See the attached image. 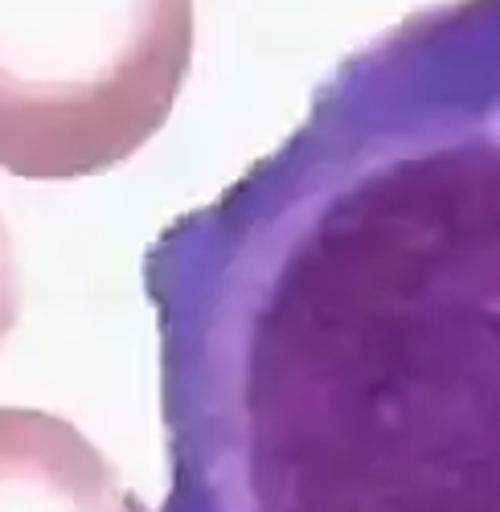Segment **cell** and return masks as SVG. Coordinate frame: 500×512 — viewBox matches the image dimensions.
<instances>
[{
	"mask_svg": "<svg viewBox=\"0 0 500 512\" xmlns=\"http://www.w3.org/2000/svg\"><path fill=\"white\" fill-rule=\"evenodd\" d=\"M144 291L160 512H500V0L353 50Z\"/></svg>",
	"mask_w": 500,
	"mask_h": 512,
	"instance_id": "cell-1",
	"label": "cell"
},
{
	"mask_svg": "<svg viewBox=\"0 0 500 512\" xmlns=\"http://www.w3.org/2000/svg\"><path fill=\"white\" fill-rule=\"evenodd\" d=\"M189 62L193 0H0V168L78 181L132 160Z\"/></svg>",
	"mask_w": 500,
	"mask_h": 512,
	"instance_id": "cell-2",
	"label": "cell"
},
{
	"mask_svg": "<svg viewBox=\"0 0 500 512\" xmlns=\"http://www.w3.org/2000/svg\"><path fill=\"white\" fill-rule=\"evenodd\" d=\"M0 512H144L74 422L0 406Z\"/></svg>",
	"mask_w": 500,
	"mask_h": 512,
	"instance_id": "cell-3",
	"label": "cell"
},
{
	"mask_svg": "<svg viewBox=\"0 0 500 512\" xmlns=\"http://www.w3.org/2000/svg\"><path fill=\"white\" fill-rule=\"evenodd\" d=\"M21 316V275H17V250H13V234L0 218V345L9 340V332L17 328Z\"/></svg>",
	"mask_w": 500,
	"mask_h": 512,
	"instance_id": "cell-4",
	"label": "cell"
}]
</instances>
